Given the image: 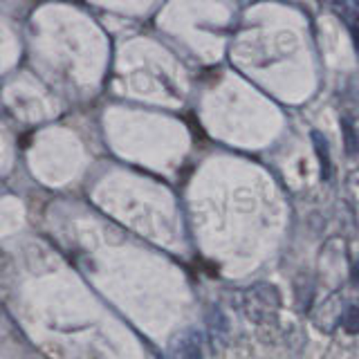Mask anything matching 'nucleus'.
<instances>
[{
    "label": "nucleus",
    "mask_w": 359,
    "mask_h": 359,
    "mask_svg": "<svg viewBox=\"0 0 359 359\" xmlns=\"http://www.w3.org/2000/svg\"><path fill=\"white\" fill-rule=\"evenodd\" d=\"M280 292L272 283H256L245 292L243 308L252 323L261 325L272 321L280 310Z\"/></svg>",
    "instance_id": "1"
},
{
    "label": "nucleus",
    "mask_w": 359,
    "mask_h": 359,
    "mask_svg": "<svg viewBox=\"0 0 359 359\" xmlns=\"http://www.w3.org/2000/svg\"><path fill=\"white\" fill-rule=\"evenodd\" d=\"M312 144H314V153L319 157V164H321V177L328 182L330 175H332V164H330V144L328 140L323 137V133L319 130H312Z\"/></svg>",
    "instance_id": "2"
},
{
    "label": "nucleus",
    "mask_w": 359,
    "mask_h": 359,
    "mask_svg": "<svg viewBox=\"0 0 359 359\" xmlns=\"http://www.w3.org/2000/svg\"><path fill=\"white\" fill-rule=\"evenodd\" d=\"M341 323H344V328L346 332H359V306H348L341 314Z\"/></svg>",
    "instance_id": "3"
},
{
    "label": "nucleus",
    "mask_w": 359,
    "mask_h": 359,
    "mask_svg": "<svg viewBox=\"0 0 359 359\" xmlns=\"http://www.w3.org/2000/svg\"><path fill=\"white\" fill-rule=\"evenodd\" d=\"M348 189H351L353 198L359 202V171H355V173L348 175Z\"/></svg>",
    "instance_id": "4"
}]
</instances>
